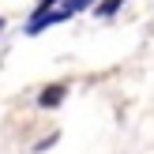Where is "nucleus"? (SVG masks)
<instances>
[{
  "label": "nucleus",
  "instance_id": "obj_1",
  "mask_svg": "<svg viewBox=\"0 0 154 154\" xmlns=\"http://www.w3.org/2000/svg\"><path fill=\"white\" fill-rule=\"evenodd\" d=\"M60 98H64V87H45V90H42V98H38V105L53 109V105H60Z\"/></svg>",
  "mask_w": 154,
  "mask_h": 154
},
{
  "label": "nucleus",
  "instance_id": "obj_2",
  "mask_svg": "<svg viewBox=\"0 0 154 154\" xmlns=\"http://www.w3.org/2000/svg\"><path fill=\"white\" fill-rule=\"evenodd\" d=\"M120 4H124V0H105V4L102 8H98V15H113V11H117V8Z\"/></svg>",
  "mask_w": 154,
  "mask_h": 154
},
{
  "label": "nucleus",
  "instance_id": "obj_3",
  "mask_svg": "<svg viewBox=\"0 0 154 154\" xmlns=\"http://www.w3.org/2000/svg\"><path fill=\"white\" fill-rule=\"evenodd\" d=\"M94 4V0H68V8H72V11H83V8H90Z\"/></svg>",
  "mask_w": 154,
  "mask_h": 154
},
{
  "label": "nucleus",
  "instance_id": "obj_4",
  "mask_svg": "<svg viewBox=\"0 0 154 154\" xmlns=\"http://www.w3.org/2000/svg\"><path fill=\"white\" fill-rule=\"evenodd\" d=\"M0 30H4V19H0Z\"/></svg>",
  "mask_w": 154,
  "mask_h": 154
}]
</instances>
